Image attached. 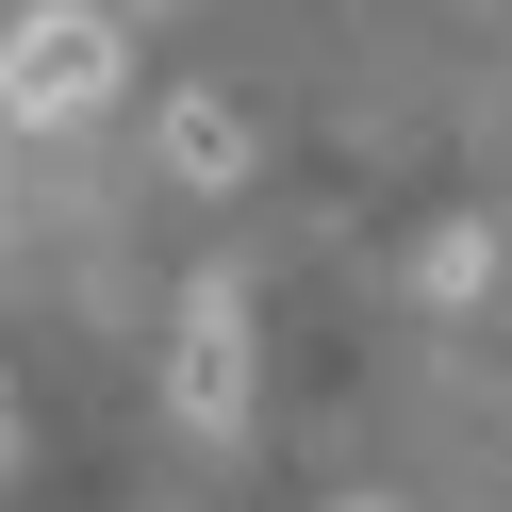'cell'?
Returning <instances> with one entry per match:
<instances>
[{
  "label": "cell",
  "instance_id": "6da1fadb",
  "mask_svg": "<svg viewBox=\"0 0 512 512\" xmlns=\"http://www.w3.org/2000/svg\"><path fill=\"white\" fill-rule=\"evenodd\" d=\"M133 83V0H17L0 17V116L17 133H83Z\"/></svg>",
  "mask_w": 512,
  "mask_h": 512
},
{
  "label": "cell",
  "instance_id": "7a4b0ae2",
  "mask_svg": "<svg viewBox=\"0 0 512 512\" xmlns=\"http://www.w3.org/2000/svg\"><path fill=\"white\" fill-rule=\"evenodd\" d=\"M166 397L199 446L248 430V281H182V331H166Z\"/></svg>",
  "mask_w": 512,
  "mask_h": 512
},
{
  "label": "cell",
  "instance_id": "3957f363",
  "mask_svg": "<svg viewBox=\"0 0 512 512\" xmlns=\"http://www.w3.org/2000/svg\"><path fill=\"white\" fill-rule=\"evenodd\" d=\"M149 166L182 199H232V182H265V133H248V100H166L149 116Z\"/></svg>",
  "mask_w": 512,
  "mask_h": 512
},
{
  "label": "cell",
  "instance_id": "277c9868",
  "mask_svg": "<svg viewBox=\"0 0 512 512\" xmlns=\"http://www.w3.org/2000/svg\"><path fill=\"white\" fill-rule=\"evenodd\" d=\"M479 281H496V232H430V248H413V298H446V314H463Z\"/></svg>",
  "mask_w": 512,
  "mask_h": 512
},
{
  "label": "cell",
  "instance_id": "5b68a950",
  "mask_svg": "<svg viewBox=\"0 0 512 512\" xmlns=\"http://www.w3.org/2000/svg\"><path fill=\"white\" fill-rule=\"evenodd\" d=\"M34 463V397H17V364H0V479Z\"/></svg>",
  "mask_w": 512,
  "mask_h": 512
}]
</instances>
